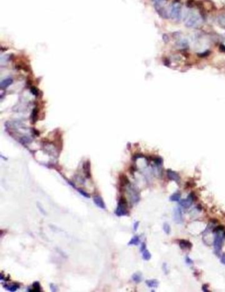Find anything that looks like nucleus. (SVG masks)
<instances>
[{
	"mask_svg": "<svg viewBox=\"0 0 225 292\" xmlns=\"http://www.w3.org/2000/svg\"><path fill=\"white\" fill-rule=\"evenodd\" d=\"M145 283L149 288H157L159 285V283L156 279H148L145 281Z\"/></svg>",
	"mask_w": 225,
	"mask_h": 292,
	"instance_id": "f8f14e48",
	"label": "nucleus"
},
{
	"mask_svg": "<svg viewBox=\"0 0 225 292\" xmlns=\"http://www.w3.org/2000/svg\"><path fill=\"white\" fill-rule=\"evenodd\" d=\"M218 23L222 27H225V15H221L218 17Z\"/></svg>",
	"mask_w": 225,
	"mask_h": 292,
	"instance_id": "4be33fe9",
	"label": "nucleus"
},
{
	"mask_svg": "<svg viewBox=\"0 0 225 292\" xmlns=\"http://www.w3.org/2000/svg\"><path fill=\"white\" fill-rule=\"evenodd\" d=\"M181 197V193L180 192H176L171 195L170 197V201H179Z\"/></svg>",
	"mask_w": 225,
	"mask_h": 292,
	"instance_id": "2eb2a0df",
	"label": "nucleus"
},
{
	"mask_svg": "<svg viewBox=\"0 0 225 292\" xmlns=\"http://www.w3.org/2000/svg\"><path fill=\"white\" fill-rule=\"evenodd\" d=\"M140 243V238H139V236H135L133 238H131V239L130 240V241L128 243V245H135L137 246Z\"/></svg>",
	"mask_w": 225,
	"mask_h": 292,
	"instance_id": "dca6fc26",
	"label": "nucleus"
},
{
	"mask_svg": "<svg viewBox=\"0 0 225 292\" xmlns=\"http://www.w3.org/2000/svg\"><path fill=\"white\" fill-rule=\"evenodd\" d=\"M174 220L176 223L180 224L183 222L182 212L180 207H176L174 210Z\"/></svg>",
	"mask_w": 225,
	"mask_h": 292,
	"instance_id": "423d86ee",
	"label": "nucleus"
},
{
	"mask_svg": "<svg viewBox=\"0 0 225 292\" xmlns=\"http://www.w3.org/2000/svg\"><path fill=\"white\" fill-rule=\"evenodd\" d=\"M129 190L130 191V198H131V200L132 201L133 203H137V202H138L139 201V199H140V196H139V192L135 188H133V187L130 188Z\"/></svg>",
	"mask_w": 225,
	"mask_h": 292,
	"instance_id": "1a4fd4ad",
	"label": "nucleus"
},
{
	"mask_svg": "<svg viewBox=\"0 0 225 292\" xmlns=\"http://www.w3.org/2000/svg\"><path fill=\"white\" fill-rule=\"evenodd\" d=\"M115 214L118 217L128 215L129 211L127 210V203L124 197H121L118 203V206L115 211Z\"/></svg>",
	"mask_w": 225,
	"mask_h": 292,
	"instance_id": "7ed1b4c3",
	"label": "nucleus"
},
{
	"mask_svg": "<svg viewBox=\"0 0 225 292\" xmlns=\"http://www.w3.org/2000/svg\"><path fill=\"white\" fill-rule=\"evenodd\" d=\"M50 288L51 291H58V288L55 284H50Z\"/></svg>",
	"mask_w": 225,
	"mask_h": 292,
	"instance_id": "393cba45",
	"label": "nucleus"
},
{
	"mask_svg": "<svg viewBox=\"0 0 225 292\" xmlns=\"http://www.w3.org/2000/svg\"><path fill=\"white\" fill-rule=\"evenodd\" d=\"M222 231L221 232H217V233H215V238L213 241V246H214V249H215V254L217 256H221V250H222V246H223L224 241L225 240V237L224 236L223 233H221Z\"/></svg>",
	"mask_w": 225,
	"mask_h": 292,
	"instance_id": "f03ea898",
	"label": "nucleus"
},
{
	"mask_svg": "<svg viewBox=\"0 0 225 292\" xmlns=\"http://www.w3.org/2000/svg\"><path fill=\"white\" fill-rule=\"evenodd\" d=\"M208 288H209V285H207V284H203V285H202V290L203 291H206V292L209 291Z\"/></svg>",
	"mask_w": 225,
	"mask_h": 292,
	"instance_id": "bb28decb",
	"label": "nucleus"
},
{
	"mask_svg": "<svg viewBox=\"0 0 225 292\" xmlns=\"http://www.w3.org/2000/svg\"><path fill=\"white\" fill-rule=\"evenodd\" d=\"M84 172H85V174H86V176L88 178H89L90 177V164H89V162L88 161V162H87L86 163L84 164Z\"/></svg>",
	"mask_w": 225,
	"mask_h": 292,
	"instance_id": "f3484780",
	"label": "nucleus"
},
{
	"mask_svg": "<svg viewBox=\"0 0 225 292\" xmlns=\"http://www.w3.org/2000/svg\"><path fill=\"white\" fill-rule=\"evenodd\" d=\"M167 176L170 180L174 181L176 183L180 184V177L178 173H176L174 171H172V170H167Z\"/></svg>",
	"mask_w": 225,
	"mask_h": 292,
	"instance_id": "0eeeda50",
	"label": "nucleus"
},
{
	"mask_svg": "<svg viewBox=\"0 0 225 292\" xmlns=\"http://www.w3.org/2000/svg\"><path fill=\"white\" fill-rule=\"evenodd\" d=\"M197 210H199V211H201V210H202V207H201V205H197Z\"/></svg>",
	"mask_w": 225,
	"mask_h": 292,
	"instance_id": "473e14b6",
	"label": "nucleus"
},
{
	"mask_svg": "<svg viewBox=\"0 0 225 292\" xmlns=\"http://www.w3.org/2000/svg\"><path fill=\"white\" fill-rule=\"evenodd\" d=\"M163 230H164V231L165 232V233H166L167 234H170V232H171V228H170V225H169L168 223H164V224H163Z\"/></svg>",
	"mask_w": 225,
	"mask_h": 292,
	"instance_id": "aec40b11",
	"label": "nucleus"
},
{
	"mask_svg": "<svg viewBox=\"0 0 225 292\" xmlns=\"http://www.w3.org/2000/svg\"><path fill=\"white\" fill-rule=\"evenodd\" d=\"M221 263H222V264L225 265V253H224V254H222V256H221Z\"/></svg>",
	"mask_w": 225,
	"mask_h": 292,
	"instance_id": "7c9ffc66",
	"label": "nucleus"
},
{
	"mask_svg": "<svg viewBox=\"0 0 225 292\" xmlns=\"http://www.w3.org/2000/svg\"><path fill=\"white\" fill-rule=\"evenodd\" d=\"M225 229V227H224L223 225H219V226H217V227H215V228H213V229H212V232H213L214 233H217V232H221V231H224Z\"/></svg>",
	"mask_w": 225,
	"mask_h": 292,
	"instance_id": "412c9836",
	"label": "nucleus"
},
{
	"mask_svg": "<svg viewBox=\"0 0 225 292\" xmlns=\"http://www.w3.org/2000/svg\"><path fill=\"white\" fill-rule=\"evenodd\" d=\"M179 246L181 250H190L192 248V243L186 240H180Z\"/></svg>",
	"mask_w": 225,
	"mask_h": 292,
	"instance_id": "9d476101",
	"label": "nucleus"
},
{
	"mask_svg": "<svg viewBox=\"0 0 225 292\" xmlns=\"http://www.w3.org/2000/svg\"><path fill=\"white\" fill-rule=\"evenodd\" d=\"M196 199H197V196H196V193L194 192H191L188 195L187 198L180 200L179 204L184 208H189L190 207H191L193 203L196 201Z\"/></svg>",
	"mask_w": 225,
	"mask_h": 292,
	"instance_id": "39448f33",
	"label": "nucleus"
},
{
	"mask_svg": "<svg viewBox=\"0 0 225 292\" xmlns=\"http://www.w3.org/2000/svg\"><path fill=\"white\" fill-rule=\"evenodd\" d=\"M78 192H79V193L83 196V197H87V198H89V197H90V195H89L87 192H86L84 190H82V189H79V190H78Z\"/></svg>",
	"mask_w": 225,
	"mask_h": 292,
	"instance_id": "b1692460",
	"label": "nucleus"
},
{
	"mask_svg": "<svg viewBox=\"0 0 225 292\" xmlns=\"http://www.w3.org/2000/svg\"><path fill=\"white\" fill-rule=\"evenodd\" d=\"M142 256L145 260H149L151 258V254L147 249H145L142 252Z\"/></svg>",
	"mask_w": 225,
	"mask_h": 292,
	"instance_id": "a211bd4d",
	"label": "nucleus"
},
{
	"mask_svg": "<svg viewBox=\"0 0 225 292\" xmlns=\"http://www.w3.org/2000/svg\"><path fill=\"white\" fill-rule=\"evenodd\" d=\"M4 288H5V289L8 290L9 291L14 292V291H16L20 288V285L19 284H17V283H14V284H10V285L5 284V285H4Z\"/></svg>",
	"mask_w": 225,
	"mask_h": 292,
	"instance_id": "9b49d317",
	"label": "nucleus"
},
{
	"mask_svg": "<svg viewBox=\"0 0 225 292\" xmlns=\"http://www.w3.org/2000/svg\"><path fill=\"white\" fill-rule=\"evenodd\" d=\"M210 223H212V224H216L218 223V220L215 219H212L210 220Z\"/></svg>",
	"mask_w": 225,
	"mask_h": 292,
	"instance_id": "2f4dec72",
	"label": "nucleus"
},
{
	"mask_svg": "<svg viewBox=\"0 0 225 292\" xmlns=\"http://www.w3.org/2000/svg\"><path fill=\"white\" fill-rule=\"evenodd\" d=\"M93 201H94V203H95V205L98 207L102 209H106V205L101 196H99V195L94 196V197H93Z\"/></svg>",
	"mask_w": 225,
	"mask_h": 292,
	"instance_id": "6e6552de",
	"label": "nucleus"
},
{
	"mask_svg": "<svg viewBox=\"0 0 225 292\" xmlns=\"http://www.w3.org/2000/svg\"><path fill=\"white\" fill-rule=\"evenodd\" d=\"M186 264H192L193 263V260L191 259V258H190L189 257H186Z\"/></svg>",
	"mask_w": 225,
	"mask_h": 292,
	"instance_id": "cd10ccee",
	"label": "nucleus"
},
{
	"mask_svg": "<svg viewBox=\"0 0 225 292\" xmlns=\"http://www.w3.org/2000/svg\"><path fill=\"white\" fill-rule=\"evenodd\" d=\"M145 249H147V246H146V244H145V243H143L142 244H141V249H140V251H141V253H142L143 251L145 250Z\"/></svg>",
	"mask_w": 225,
	"mask_h": 292,
	"instance_id": "c756f323",
	"label": "nucleus"
},
{
	"mask_svg": "<svg viewBox=\"0 0 225 292\" xmlns=\"http://www.w3.org/2000/svg\"><path fill=\"white\" fill-rule=\"evenodd\" d=\"M41 288L40 283L38 282H35L33 284V288H28V291H40Z\"/></svg>",
	"mask_w": 225,
	"mask_h": 292,
	"instance_id": "4468645a",
	"label": "nucleus"
},
{
	"mask_svg": "<svg viewBox=\"0 0 225 292\" xmlns=\"http://www.w3.org/2000/svg\"><path fill=\"white\" fill-rule=\"evenodd\" d=\"M170 17L175 21H180L181 17V6L179 1H175L170 9Z\"/></svg>",
	"mask_w": 225,
	"mask_h": 292,
	"instance_id": "20e7f679",
	"label": "nucleus"
},
{
	"mask_svg": "<svg viewBox=\"0 0 225 292\" xmlns=\"http://www.w3.org/2000/svg\"><path fill=\"white\" fill-rule=\"evenodd\" d=\"M139 226V221H136V222H135V223L133 224V230H134V231H136L137 230Z\"/></svg>",
	"mask_w": 225,
	"mask_h": 292,
	"instance_id": "c85d7f7f",
	"label": "nucleus"
},
{
	"mask_svg": "<svg viewBox=\"0 0 225 292\" xmlns=\"http://www.w3.org/2000/svg\"><path fill=\"white\" fill-rule=\"evenodd\" d=\"M131 278H132V280L134 282L138 284V283H140L142 281V274L140 272H136L133 274Z\"/></svg>",
	"mask_w": 225,
	"mask_h": 292,
	"instance_id": "ddd939ff",
	"label": "nucleus"
},
{
	"mask_svg": "<svg viewBox=\"0 0 225 292\" xmlns=\"http://www.w3.org/2000/svg\"><path fill=\"white\" fill-rule=\"evenodd\" d=\"M37 207H38V209H39V211H40V213H42L43 215H46V212L45 210L44 209V208L42 207V205L40 204V203L37 202Z\"/></svg>",
	"mask_w": 225,
	"mask_h": 292,
	"instance_id": "5701e85b",
	"label": "nucleus"
},
{
	"mask_svg": "<svg viewBox=\"0 0 225 292\" xmlns=\"http://www.w3.org/2000/svg\"><path fill=\"white\" fill-rule=\"evenodd\" d=\"M162 270H163V271L165 272V274H168V269L167 264H166V263H164L163 265H162Z\"/></svg>",
	"mask_w": 225,
	"mask_h": 292,
	"instance_id": "a878e982",
	"label": "nucleus"
},
{
	"mask_svg": "<svg viewBox=\"0 0 225 292\" xmlns=\"http://www.w3.org/2000/svg\"><path fill=\"white\" fill-rule=\"evenodd\" d=\"M120 182H121V184H120V185H121L120 186H121V187H124V186H127V185H128L129 184H130V182H129V180H128L126 176H124V175L121 176Z\"/></svg>",
	"mask_w": 225,
	"mask_h": 292,
	"instance_id": "6ab92c4d",
	"label": "nucleus"
},
{
	"mask_svg": "<svg viewBox=\"0 0 225 292\" xmlns=\"http://www.w3.org/2000/svg\"><path fill=\"white\" fill-rule=\"evenodd\" d=\"M202 23V19L196 12H190L186 15L185 25L187 27H197Z\"/></svg>",
	"mask_w": 225,
	"mask_h": 292,
	"instance_id": "f257e3e1",
	"label": "nucleus"
}]
</instances>
